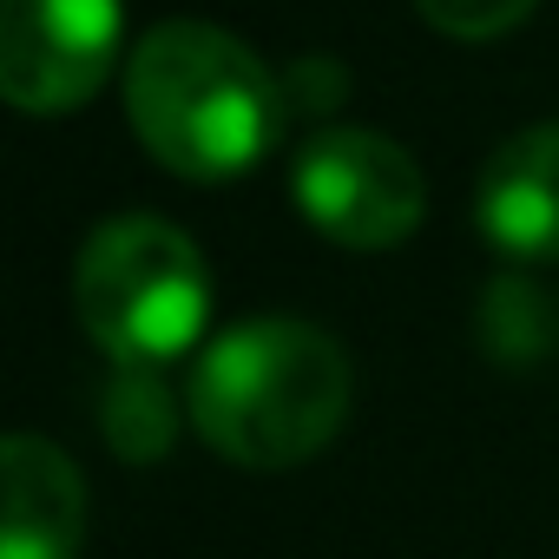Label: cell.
<instances>
[{"label": "cell", "instance_id": "cell-1", "mask_svg": "<svg viewBox=\"0 0 559 559\" xmlns=\"http://www.w3.org/2000/svg\"><path fill=\"white\" fill-rule=\"evenodd\" d=\"M284 80L211 21H165L126 60V119L139 145L198 185L250 171L284 132Z\"/></svg>", "mask_w": 559, "mask_h": 559}, {"label": "cell", "instance_id": "cell-2", "mask_svg": "<svg viewBox=\"0 0 559 559\" xmlns=\"http://www.w3.org/2000/svg\"><path fill=\"white\" fill-rule=\"evenodd\" d=\"M185 415L237 467H297L349 415V356L304 317H250L198 356Z\"/></svg>", "mask_w": 559, "mask_h": 559}, {"label": "cell", "instance_id": "cell-3", "mask_svg": "<svg viewBox=\"0 0 559 559\" xmlns=\"http://www.w3.org/2000/svg\"><path fill=\"white\" fill-rule=\"evenodd\" d=\"M73 304H80L86 336L119 369H165L204 336L211 270L178 224L112 217L80 250Z\"/></svg>", "mask_w": 559, "mask_h": 559}, {"label": "cell", "instance_id": "cell-4", "mask_svg": "<svg viewBox=\"0 0 559 559\" xmlns=\"http://www.w3.org/2000/svg\"><path fill=\"white\" fill-rule=\"evenodd\" d=\"M290 191L304 224L343 250H395L428 211L421 165L389 132L362 126H323L317 139H304Z\"/></svg>", "mask_w": 559, "mask_h": 559}, {"label": "cell", "instance_id": "cell-5", "mask_svg": "<svg viewBox=\"0 0 559 559\" xmlns=\"http://www.w3.org/2000/svg\"><path fill=\"white\" fill-rule=\"evenodd\" d=\"M119 0H0V99L14 112H73L119 67Z\"/></svg>", "mask_w": 559, "mask_h": 559}, {"label": "cell", "instance_id": "cell-6", "mask_svg": "<svg viewBox=\"0 0 559 559\" xmlns=\"http://www.w3.org/2000/svg\"><path fill=\"white\" fill-rule=\"evenodd\" d=\"M474 224L513 263L559 257V126H526L493 145L474 185Z\"/></svg>", "mask_w": 559, "mask_h": 559}, {"label": "cell", "instance_id": "cell-7", "mask_svg": "<svg viewBox=\"0 0 559 559\" xmlns=\"http://www.w3.org/2000/svg\"><path fill=\"white\" fill-rule=\"evenodd\" d=\"M0 467H8L0 559H73L80 533H86V480H80V467L40 435H8Z\"/></svg>", "mask_w": 559, "mask_h": 559}, {"label": "cell", "instance_id": "cell-8", "mask_svg": "<svg viewBox=\"0 0 559 559\" xmlns=\"http://www.w3.org/2000/svg\"><path fill=\"white\" fill-rule=\"evenodd\" d=\"M99 428L126 461H158L178 435V408L158 369H119L99 395Z\"/></svg>", "mask_w": 559, "mask_h": 559}, {"label": "cell", "instance_id": "cell-9", "mask_svg": "<svg viewBox=\"0 0 559 559\" xmlns=\"http://www.w3.org/2000/svg\"><path fill=\"white\" fill-rule=\"evenodd\" d=\"M415 8L448 40H500L539 8V0H415Z\"/></svg>", "mask_w": 559, "mask_h": 559}, {"label": "cell", "instance_id": "cell-10", "mask_svg": "<svg viewBox=\"0 0 559 559\" xmlns=\"http://www.w3.org/2000/svg\"><path fill=\"white\" fill-rule=\"evenodd\" d=\"M343 93H349V73H343L336 60H297V67L284 73V99H290V106L330 112V106H343Z\"/></svg>", "mask_w": 559, "mask_h": 559}]
</instances>
